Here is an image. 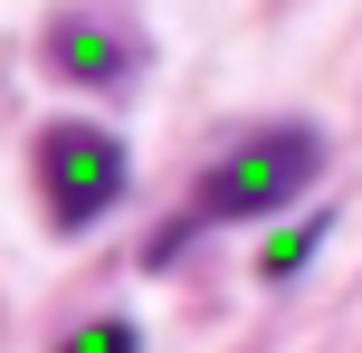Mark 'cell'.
Returning <instances> with one entry per match:
<instances>
[{
	"label": "cell",
	"instance_id": "obj_1",
	"mask_svg": "<svg viewBox=\"0 0 362 353\" xmlns=\"http://www.w3.org/2000/svg\"><path fill=\"white\" fill-rule=\"evenodd\" d=\"M315 172H325V134H315V125H267V134H248L238 153L210 163L191 220H172V239L153 248V258H172V248L191 239V229H210V220H267V210H286Z\"/></svg>",
	"mask_w": 362,
	"mask_h": 353
},
{
	"label": "cell",
	"instance_id": "obj_5",
	"mask_svg": "<svg viewBox=\"0 0 362 353\" xmlns=\"http://www.w3.org/2000/svg\"><path fill=\"white\" fill-rule=\"evenodd\" d=\"M57 353H144V335H134V316H95L76 335H57Z\"/></svg>",
	"mask_w": 362,
	"mask_h": 353
},
{
	"label": "cell",
	"instance_id": "obj_3",
	"mask_svg": "<svg viewBox=\"0 0 362 353\" xmlns=\"http://www.w3.org/2000/svg\"><path fill=\"white\" fill-rule=\"evenodd\" d=\"M38 48H48V67H57V76H76V86H105V96H115V86H134V67H144V38H134L124 19H105V10H57Z\"/></svg>",
	"mask_w": 362,
	"mask_h": 353
},
{
	"label": "cell",
	"instance_id": "obj_4",
	"mask_svg": "<svg viewBox=\"0 0 362 353\" xmlns=\"http://www.w3.org/2000/svg\"><path fill=\"white\" fill-rule=\"evenodd\" d=\"M325 229H334V210H315V220H296L286 239H267V248H257V277H267V287H286L296 267L315 258V239H325Z\"/></svg>",
	"mask_w": 362,
	"mask_h": 353
},
{
	"label": "cell",
	"instance_id": "obj_2",
	"mask_svg": "<svg viewBox=\"0 0 362 353\" xmlns=\"http://www.w3.org/2000/svg\"><path fill=\"white\" fill-rule=\"evenodd\" d=\"M38 182H48V220L57 229H95L124 191V144L105 125H48L38 134Z\"/></svg>",
	"mask_w": 362,
	"mask_h": 353
}]
</instances>
